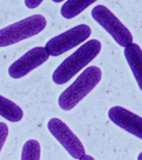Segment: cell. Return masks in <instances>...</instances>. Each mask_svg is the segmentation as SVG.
Wrapping results in <instances>:
<instances>
[{
    "label": "cell",
    "mask_w": 142,
    "mask_h": 160,
    "mask_svg": "<svg viewBox=\"0 0 142 160\" xmlns=\"http://www.w3.org/2000/svg\"><path fill=\"white\" fill-rule=\"evenodd\" d=\"M101 49V42L97 39H91L85 42L55 69L52 76L54 82L57 84L67 82L94 59Z\"/></svg>",
    "instance_id": "6da1fadb"
},
{
    "label": "cell",
    "mask_w": 142,
    "mask_h": 160,
    "mask_svg": "<svg viewBox=\"0 0 142 160\" xmlns=\"http://www.w3.org/2000/svg\"><path fill=\"white\" fill-rule=\"evenodd\" d=\"M102 72L96 66L87 68L59 96L58 104L65 111L73 109L99 82Z\"/></svg>",
    "instance_id": "7a4b0ae2"
},
{
    "label": "cell",
    "mask_w": 142,
    "mask_h": 160,
    "mask_svg": "<svg viewBox=\"0 0 142 160\" xmlns=\"http://www.w3.org/2000/svg\"><path fill=\"white\" fill-rule=\"evenodd\" d=\"M46 18L33 14L0 29V47H5L27 39L42 31L46 27Z\"/></svg>",
    "instance_id": "3957f363"
},
{
    "label": "cell",
    "mask_w": 142,
    "mask_h": 160,
    "mask_svg": "<svg viewBox=\"0 0 142 160\" xmlns=\"http://www.w3.org/2000/svg\"><path fill=\"white\" fill-rule=\"evenodd\" d=\"M91 16L121 46L125 48L133 42L131 32L106 6H96L91 11Z\"/></svg>",
    "instance_id": "277c9868"
},
{
    "label": "cell",
    "mask_w": 142,
    "mask_h": 160,
    "mask_svg": "<svg viewBox=\"0 0 142 160\" xmlns=\"http://www.w3.org/2000/svg\"><path fill=\"white\" fill-rule=\"evenodd\" d=\"M91 33L89 26L84 24H79L50 39L45 48L49 56H58L84 42Z\"/></svg>",
    "instance_id": "5b68a950"
},
{
    "label": "cell",
    "mask_w": 142,
    "mask_h": 160,
    "mask_svg": "<svg viewBox=\"0 0 142 160\" xmlns=\"http://www.w3.org/2000/svg\"><path fill=\"white\" fill-rule=\"evenodd\" d=\"M48 129L51 134L74 159L85 154L84 148L79 138L61 119L53 118L49 120Z\"/></svg>",
    "instance_id": "8992f818"
},
{
    "label": "cell",
    "mask_w": 142,
    "mask_h": 160,
    "mask_svg": "<svg viewBox=\"0 0 142 160\" xmlns=\"http://www.w3.org/2000/svg\"><path fill=\"white\" fill-rule=\"evenodd\" d=\"M49 56L45 47H35L12 63L8 68V73L13 79L21 78L46 62Z\"/></svg>",
    "instance_id": "52a82bcc"
},
{
    "label": "cell",
    "mask_w": 142,
    "mask_h": 160,
    "mask_svg": "<svg viewBox=\"0 0 142 160\" xmlns=\"http://www.w3.org/2000/svg\"><path fill=\"white\" fill-rule=\"evenodd\" d=\"M108 114L114 124L142 139L141 117L119 106L111 107Z\"/></svg>",
    "instance_id": "ba28073f"
},
{
    "label": "cell",
    "mask_w": 142,
    "mask_h": 160,
    "mask_svg": "<svg viewBox=\"0 0 142 160\" xmlns=\"http://www.w3.org/2000/svg\"><path fill=\"white\" fill-rule=\"evenodd\" d=\"M124 54L137 84L142 91V50L139 45L132 42L124 48Z\"/></svg>",
    "instance_id": "9c48e42d"
},
{
    "label": "cell",
    "mask_w": 142,
    "mask_h": 160,
    "mask_svg": "<svg viewBox=\"0 0 142 160\" xmlns=\"http://www.w3.org/2000/svg\"><path fill=\"white\" fill-rule=\"evenodd\" d=\"M0 116L10 122H16L22 119L23 111L15 102L0 95Z\"/></svg>",
    "instance_id": "30bf717a"
},
{
    "label": "cell",
    "mask_w": 142,
    "mask_h": 160,
    "mask_svg": "<svg viewBox=\"0 0 142 160\" xmlns=\"http://www.w3.org/2000/svg\"><path fill=\"white\" fill-rule=\"evenodd\" d=\"M97 0H68L61 8V14L66 19H71L79 14Z\"/></svg>",
    "instance_id": "8fae6325"
},
{
    "label": "cell",
    "mask_w": 142,
    "mask_h": 160,
    "mask_svg": "<svg viewBox=\"0 0 142 160\" xmlns=\"http://www.w3.org/2000/svg\"><path fill=\"white\" fill-rule=\"evenodd\" d=\"M41 148L38 141L29 139L23 145L21 160H40Z\"/></svg>",
    "instance_id": "7c38bea8"
},
{
    "label": "cell",
    "mask_w": 142,
    "mask_h": 160,
    "mask_svg": "<svg viewBox=\"0 0 142 160\" xmlns=\"http://www.w3.org/2000/svg\"><path fill=\"white\" fill-rule=\"evenodd\" d=\"M8 135V127L3 122H0V152Z\"/></svg>",
    "instance_id": "4fadbf2b"
},
{
    "label": "cell",
    "mask_w": 142,
    "mask_h": 160,
    "mask_svg": "<svg viewBox=\"0 0 142 160\" xmlns=\"http://www.w3.org/2000/svg\"><path fill=\"white\" fill-rule=\"evenodd\" d=\"M43 0H24L26 6L29 9H34L38 7Z\"/></svg>",
    "instance_id": "5bb4252c"
},
{
    "label": "cell",
    "mask_w": 142,
    "mask_h": 160,
    "mask_svg": "<svg viewBox=\"0 0 142 160\" xmlns=\"http://www.w3.org/2000/svg\"><path fill=\"white\" fill-rule=\"evenodd\" d=\"M79 160H95L92 156H91L90 155H88V154H84L83 156H82L79 159Z\"/></svg>",
    "instance_id": "9a60e30c"
},
{
    "label": "cell",
    "mask_w": 142,
    "mask_h": 160,
    "mask_svg": "<svg viewBox=\"0 0 142 160\" xmlns=\"http://www.w3.org/2000/svg\"><path fill=\"white\" fill-rule=\"evenodd\" d=\"M138 160H142V152L139 153V154L138 156Z\"/></svg>",
    "instance_id": "2e32d148"
},
{
    "label": "cell",
    "mask_w": 142,
    "mask_h": 160,
    "mask_svg": "<svg viewBox=\"0 0 142 160\" xmlns=\"http://www.w3.org/2000/svg\"><path fill=\"white\" fill-rule=\"evenodd\" d=\"M52 1H54V2H62L64 0H52Z\"/></svg>",
    "instance_id": "e0dca14e"
}]
</instances>
